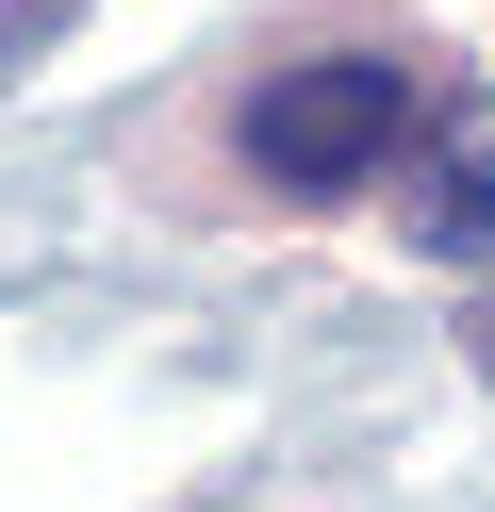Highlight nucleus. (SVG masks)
<instances>
[{
    "label": "nucleus",
    "mask_w": 495,
    "mask_h": 512,
    "mask_svg": "<svg viewBox=\"0 0 495 512\" xmlns=\"http://www.w3.org/2000/svg\"><path fill=\"white\" fill-rule=\"evenodd\" d=\"M462 364H479V380H495V298H479V314H462Z\"/></svg>",
    "instance_id": "nucleus-3"
},
{
    "label": "nucleus",
    "mask_w": 495,
    "mask_h": 512,
    "mask_svg": "<svg viewBox=\"0 0 495 512\" xmlns=\"http://www.w3.org/2000/svg\"><path fill=\"white\" fill-rule=\"evenodd\" d=\"M231 149H248L281 199H363L396 149H429V100H413V67H380V50H314V67L248 83Z\"/></svg>",
    "instance_id": "nucleus-1"
},
{
    "label": "nucleus",
    "mask_w": 495,
    "mask_h": 512,
    "mask_svg": "<svg viewBox=\"0 0 495 512\" xmlns=\"http://www.w3.org/2000/svg\"><path fill=\"white\" fill-rule=\"evenodd\" d=\"M413 248H446V265H495V116H479V133H446V166L413 182Z\"/></svg>",
    "instance_id": "nucleus-2"
}]
</instances>
